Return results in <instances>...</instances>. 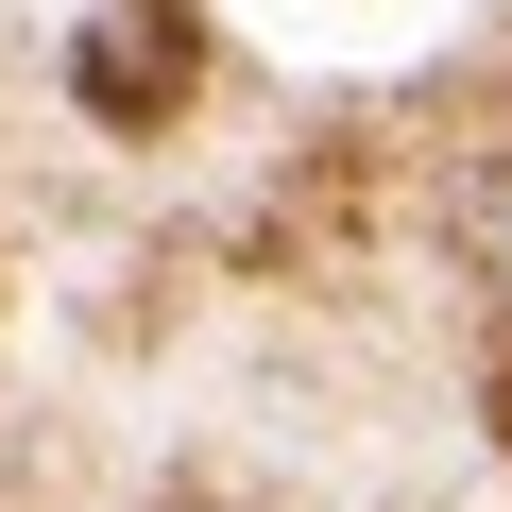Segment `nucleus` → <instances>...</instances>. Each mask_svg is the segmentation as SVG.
<instances>
[{"label":"nucleus","mask_w":512,"mask_h":512,"mask_svg":"<svg viewBox=\"0 0 512 512\" xmlns=\"http://www.w3.org/2000/svg\"><path fill=\"white\" fill-rule=\"evenodd\" d=\"M188 69H205V35L171 18V0H103V18L69 35V86H86V120H120V137L188 120Z\"/></svg>","instance_id":"obj_1"},{"label":"nucleus","mask_w":512,"mask_h":512,"mask_svg":"<svg viewBox=\"0 0 512 512\" xmlns=\"http://www.w3.org/2000/svg\"><path fill=\"white\" fill-rule=\"evenodd\" d=\"M461 256H478V291L512 308V171H478V188H461Z\"/></svg>","instance_id":"obj_2"}]
</instances>
